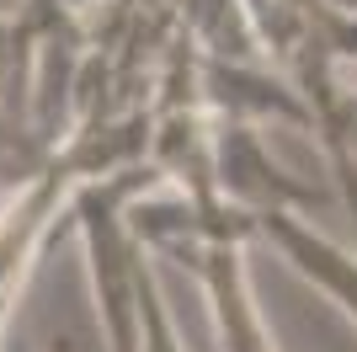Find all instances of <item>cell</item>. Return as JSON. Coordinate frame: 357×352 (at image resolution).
<instances>
[{
	"label": "cell",
	"instance_id": "cell-4",
	"mask_svg": "<svg viewBox=\"0 0 357 352\" xmlns=\"http://www.w3.org/2000/svg\"><path fill=\"white\" fill-rule=\"evenodd\" d=\"M304 6V22L314 27V38L326 43L331 59H357V16L342 6H326V0H298Z\"/></svg>",
	"mask_w": 357,
	"mask_h": 352
},
{
	"label": "cell",
	"instance_id": "cell-5",
	"mask_svg": "<svg viewBox=\"0 0 357 352\" xmlns=\"http://www.w3.org/2000/svg\"><path fill=\"white\" fill-rule=\"evenodd\" d=\"M32 54H38V43H32V32L22 27V16L0 11V107L11 102V91L22 86Z\"/></svg>",
	"mask_w": 357,
	"mask_h": 352
},
{
	"label": "cell",
	"instance_id": "cell-1",
	"mask_svg": "<svg viewBox=\"0 0 357 352\" xmlns=\"http://www.w3.org/2000/svg\"><path fill=\"white\" fill-rule=\"evenodd\" d=\"M160 166H128V171L80 182L70 192V224L80 235V256H86L91 299H96V321H102L107 352H144V272H149V246L134 235V203L155 192Z\"/></svg>",
	"mask_w": 357,
	"mask_h": 352
},
{
	"label": "cell",
	"instance_id": "cell-6",
	"mask_svg": "<svg viewBox=\"0 0 357 352\" xmlns=\"http://www.w3.org/2000/svg\"><path fill=\"white\" fill-rule=\"evenodd\" d=\"M144 352H187L176 337V321H171V309H165V293L155 283V267L144 272Z\"/></svg>",
	"mask_w": 357,
	"mask_h": 352
},
{
	"label": "cell",
	"instance_id": "cell-3",
	"mask_svg": "<svg viewBox=\"0 0 357 352\" xmlns=\"http://www.w3.org/2000/svg\"><path fill=\"white\" fill-rule=\"evenodd\" d=\"M256 240H267L298 278L310 283V288H320L331 305L357 325V251L336 246L331 235H320L314 224L298 219L294 208H267V214H256Z\"/></svg>",
	"mask_w": 357,
	"mask_h": 352
},
{
	"label": "cell",
	"instance_id": "cell-7",
	"mask_svg": "<svg viewBox=\"0 0 357 352\" xmlns=\"http://www.w3.org/2000/svg\"><path fill=\"white\" fill-rule=\"evenodd\" d=\"M54 6H64V11H80V6H86V0H54Z\"/></svg>",
	"mask_w": 357,
	"mask_h": 352
},
{
	"label": "cell",
	"instance_id": "cell-2",
	"mask_svg": "<svg viewBox=\"0 0 357 352\" xmlns=\"http://www.w3.org/2000/svg\"><path fill=\"white\" fill-rule=\"evenodd\" d=\"M213 187H219L224 203L245 208V214H267V208H294L298 214L314 198L304 182H294L267 155L256 123H240V117H224L213 129Z\"/></svg>",
	"mask_w": 357,
	"mask_h": 352
},
{
	"label": "cell",
	"instance_id": "cell-8",
	"mask_svg": "<svg viewBox=\"0 0 357 352\" xmlns=\"http://www.w3.org/2000/svg\"><path fill=\"white\" fill-rule=\"evenodd\" d=\"M288 6H298V0H288Z\"/></svg>",
	"mask_w": 357,
	"mask_h": 352
}]
</instances>
